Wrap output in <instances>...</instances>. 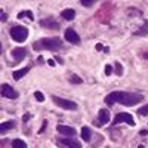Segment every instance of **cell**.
Listing matches in <instances>:
<instances>
[{
	"label": "cell",
	"mask_w": 148,
	"mask_h": 148,
	"mask_svg": "<svg viewBox=\"0 0 148 148\" xmlns=\"http://www.w3.org/2000/svg\"><path fill=\"white\" fill-rule=\"evenodd\" d=\"M144 99V96L141 93H133V92H123V90H116L111 92L105 96L104 102L107 105H114V104H121L126 107L136 105Z\"/></svg>",
	"instance_id": "cell-1"
},
{
	"label": "cell",
	"mask_w": 148,
	"mask_h": 148,
	"mask_svg": "<svg viewBox=\"0 0 148 148\" xmlns=\"http://www.w3.org/2000/svg\"><path fill=\"white\" fill-rule=\"evenodd\" d=\"M64 46H62V40L59 37H49V39H40L33 43V49L34 51H61Z\"/></svg>",
	"instance_id": "cell-2"
},
{
	"label": "cell",
	"mask_w": 148,
	"mask_h": 148,
	"mask_svg": "<svg viewBox=\"0 0 148 148\" xmlns=\"http://www.w3.org/2000/svg\"><path fill=\"white\" fill-rule=\"evenodd\" d=\"M9 33H10V37H12V40H15V42H18V43H22V42H25V40H27V37H28V28L22 27V25H16V27H12Z\"/></svg>",
	"instance_id": "cell-3"
},
{
	"label": "cell",
	"mask_w": 148,
	"mask_h": 148,
	"mask_svg": "<svg viewBox=\"0 0 148 148\" xmlns=\"http://www.w3.org/2000/svg\"><path fill=\"white\" fill-rule=\"evenodd\" d=\"M52 101L59 107V108H64V110H70V111H74V110H77V104L74 102V101H68V99H64V98H59V96H52Z\"/></svg>",
	"instance_id": "cell-4"
},
{
	"label": "cell",
	"mask_w": 148,
	"mask_h": 148,
	"mask_svg": "<svg viewBox=\"0 0 148 148\" xmlns=\"http://www.w3.org/2000/svg\"><path fill=\"white\" fill-rule=\"evenodd\" d=\"M119 123H127L130 126H135V120L133 116L129 113H117V116L113 119V126L119 125Z\"/></svg>",
	"instance_id": "cell-5"
},
{
	"label": "cell",
	"mask_w": 148,
	"mask_h": 148,
	"mask_svg": "<svg viewBox=\"0 0 148 148\" xmlns=\"http://www.w3.org/2000/svg\"><path fill=\"white\" fill-rule=\"evenodd\" d=\"M0 92H2V96L5 98H9V99H15V98H18V93L15 89H12V86L3 83L2 88H0Z\"/></svg>",
	"instance_id": "cell-6"
},
{
	"label": "cell",
	"mask_w": 148,
	"mask_h": 148,
	"mask_svg": "<svg viewBox=\"0 0 148 148\" xmlns=\"http://www.w3.org/2000/svg\"><path fill=\"white\" fill-rule=\"evenodd\" d=\"M64 37H65V40H67L68 43H71V45H79V43H80V36L74 31L73 28H67Z\"/></svg>",
	"instance_id": "cell-7"
},
{
	"label": "cell",
	"mask_w": 148,
	"mask_h": 148,
	"mask_svg": "<svg viewBox=\"0 0 148 148\" xmlns=\"http://www.w3.org/2000/svg\"><path fill=\"white\" fill-rule=\"evenodd\" d=\"M110 121V111L107 108H102L99 110V113H98V119H96V125L98 126H104Z\"/></svg>",
	"instance_id": "cell-8"
},
{
	"label": "cell",
	"mask_w": 148,
	"mask_h": 148,
	"mask_svg": "<svg viewBox=\"0 0 148 148\" xmlns=\"http://www.w3.org/2000/svg\"><path fill=\"white\" fill-rule=\"evenodd\" d=\"M40 25L45 27V28H49V30H59V22H56L53 18H45V19H40Z\"/></svg>",
	"instance_id": "cell-9"
},
{
	"label": "cell",
	"mask_w": 148,
	"mask_h": 148,
	"mask_svg": "<svg viewBox=\"0 0 148 148\" xmlns=\"http://www.w3.org/2000/svg\"><path fill=\"white\" fill-rule=\"evenodd\" d=\"M56 130H58L59 133H62V135H67V136H74V135L77 133L74 127L65 126V125H58V126H56Z\"/></svg>",
	"instance_id": "cell-10"
},
{
	"label": "cell",
	"mask_w": 148,
	"mask_h": 148,
	"mask_svg": "<svg viewBox=\"0 0 148 148\" xmlns=\"http://www.w3.org/2000/svg\"><path fill=\"white\" fill-rule=\"evenodd\" d=\"M12 56L15 58V61H22L27 56V49L25 47H15L12 51Z\"/></svg>",
	"instance_id": "cell-11"
},
{
	"label": "cell",
	"mask_w": 148,
	"mask_h": 148,
	"mask_svg": "<svg viewBox=\"0 0 148 148\" xmlns=\"http://www.w3.org/2000/svg\"><path fill=\"white\" fill-rule=\"evenodd\" d=\"M58 141H59V144H62V145H65V147H70V148H82L80 142H79V141H76V139L61 138V139H58Z\"/></svg>",
	"instance_id": "cell-12"
},
{
	"label": "cell",
	"mask_w": 148,
	"mask_h": 148,
	"mask_svg": "<svg viewBox=\"0 0 148 148\" xmlns=\"http://www.w3.org/2000/svg\"><path fill=\"white\" fill-rule=\"evenodd\" d=\"M15 125H16V123H15L14 120H12V121H5V123H2V125H0V133L5 135L8 130L14 129V127H15Z\"/></svg>",
	"instance_id": "cell-13"
},
{
	"label": "cell",
	"mask_w": 148,
	"mask_h": 148,
	"mask_svg": "<svg viewBox=\"0 0 148 148\" xmlns=\"http://www.w3.org/2000/svg\"><path fill=\"white\" fill-rule=\"evenodd\" d=\"M82 138H83V141H86V142H90L92 130H90L89 126H83V129H82Z\"/></svg>",
	"instance_id": "cell-14"
},
{
	"label": "cell",
	"mask_w": 148,
	"mask_h": 148,
	"mask_svg": "<svg viewBox=\"0 0 148 148\" xmlns=\"http://www.w3.org/2000/svg\"><path fill=\"white\" fill-rule=\"evenodd\" d=\"M61 16H62L64 19H67V21H71V19H74V16H76V10L74 9H64Z\"/></svg>",
	"instance_id": "cell-15"
},
{
	"label": "cell",
	"mask_w": 148,
	"mask_h": 148,
	"mask_svg": "<svg viewBox=\"0 0 148 148\" xmlns=\"http://www.w3.org/2000/svg\"><path fill=\"white\" fill-rule=\"evenodd\" d=\"M28 71H30V67H24V68H21V70L14 71V79H15V80H21Z\"/></svg>",
	"instance_id": "cell-16"
},
{
	"label": "cell",
	"mask_w": 148,
	"mask_h": 148,
	"mask_svg": "<svg viewBox=\"0 0 148 148\" xmlns=\"http://www.w3.org/2000/svg\"><path fill=\"white\" fill-rule=\"evenodd\" d=\"M12 148H27V144L22 139H14L12 141Z\"/></svg>",
	"instance_id": "cell-17"
},
{
	"label": "cell",
	"mask_w": 148,
	"mask_h": 148,
	"mask_svg": "<svg viewBox=\"0 0 148 148\" xmlns=\"http://www.w3.org/2000/svg\"><path fill=\"white\" fill-rule=\"evenodd\" d=\"M70 83H73V84H80V83H83V80L77 76V74H71V76H70Z\"/></svg>",
	"instance_id": "cell-18"
},
{
	"label": "cell",
	"mask_w": 148,
	"mask_h": 148,
	"mask_svg": "<svg viewBox=\"0 0 148 148\" xmlns=\"http://www.w3.org/2000/svg\"><path fill=\"white\" fill-rule=\"evenodd\" d=\"M24 16H28L31 21L34 19V16H33V12L31 10H24V12H19V14H18V18L21 19V18H24Z\"/></svg>",
	"instance_id": "cell-19"
},
{
	"label": "cell",
	"mask_w": 148,
	"mask_h": 148,
	"mask_svg": "<svg viewBox=\"0 0 148 148\" xmlns=\"http://www.w3.org/2000/svg\"><path fill=\"white\" fill-rule=\"evenodd\" d=\"M138 114L139 116H148V104L142 105L141 108H138Z\"/></svg>",
	"instance_id": "cell-20"
},
{
	"label": "cell",
	"mask_w": 148,
	"mask_h": 148,
	"mask_svg": "<svg viewBox=\"0 0 148 148\" xmlns=\"http://www.w3.org/2000/svg\"><path fill=\"white\" fill-rule=\"evenodd\" d=\"M147 27H148V22L145 21L144 22V28H141L139 31H136L135 34H136V36H147Z\"/></svg>",
	"instance_id": "cell-21"
},
{
	"label": "cell",
	"mask_w": 148,
	"mask_h": 148,
	"mask_svg": "<svg viewBox=\"0 0 148 148\" xmlns=\"http://www.w3.org/2000/svg\"><path fill=\"white\" fill-rule=\"evenodd\" d=\"M114 67H116L114 73L117 74V76H121V74H123V67H121V64H120V62H116V64H114Z\"/></svg>",
	"instance_id": "cell-22"
},
{
	"label": "cell",
	"mask_w": 148,
	"mask_h": 148,
	"mask_svg": "<svg viewBox=\"0 0 148 148\" xmlns=\"http://www.w3.org/2000/svg\"><path fill=\"white\" fill-rule=\"evenodd\" d=\"M34 96H36V99L39 101V102H43V101H45V96H43V93H42V92H39V90L34 92Z\"/></svg>",
	"instance_id": "cell-23"
},
{
	"label": "cell",
	"mask_w": 148,
	"mask_h": 148,
	"mask_svg": "<svg viewBox=\"0 0 148 148\" xmlns=\"http://www.w3.org/2000/svg\"><path fill=\"white\" fill-rule=\"evenodd\" d=\"M104 71H105V74H107V76H110V74L113 73V67H111V65H105Z\"/></svg>",
	"instance_id": "cell-24"
},
{
	"label": "cell",
	"mask_w": 148,
	"mask_h": 148,
	"mask_svg": "<svg viewBox=\"0 0 148 148\" xmlns=\"http://www.w3.org/2000/svg\"><path fill=\"white\" fill-rule=\"evenodd\" d=\"M30 119H31V114H30V113H25V114L22 116V121H24V123H27Z\"/></svg>",
	"instance_id": "cell-25"
},
{
	"label": "cell",
	"mask_w": 148,
	"mask_h": 148,
	"mask_svg": "<svg viewBox=\"0 0 148 148\" xmlns=\"http://www.w3.org/2000/svg\"><path fill=\"white\" fill-rule=\"evenodd\" d=\"M96 49H98V51H104V52H108V47H104L101 43H98V45H96Z\"/></svg>",
	"instance_id": "cell-26"
},
{
	"label": "cell",
	"mask_w": 148,
	"mask_h": 148,
	"mask_svg": "<svg viewBox=\"0 0 148 148\" xmlns=\"http://www.w3.org/2000/svg\"><path fill=\"white\" fill-rule=\"evenodd\" d=\"M83 6H92L93 5V2H90V0H82V2H80Z\"/></svg>",
	"instance_id": "cell-27"
},
{
	"label": "cell",
	"mask_w": 148,
	"mask_h": 148,
	"mask_svg": "<svg viewBox=\"0 0 148 148\" xmlns=\"http://www.w3.org/2000/svg\"><path fill=\"white\" fill-rule=\"evenodd\" d=\"M46 125H47V121L45 120V121H43V125H42V127H40V130H39V133H43V132H45V129H46Z\"/></svg>",
	"instance_id": "cell-28"
},
{
	"label": "cell",
	"mask_w": 148,
	"mask_h": 148,
	"mask_svg": "<svg viewBox=\"0 0 148 148\" xmlns=\"http://www.w3.org/2000/svg\"><path fill=\"white\" fill-rule=\"evenodd\" d=\"M0 14H2V21H3V22H5V21H6V19H8V15H6V14H5V10H0Z\"/></svg>",
	"instance_id": "cell-29"
},
{
	"label": "cell",
	"mask_w": 148,
	"mask_h": 148,
	"mask_svg": "<svg viewBox=\"0 0 148 148\" xmlns=\"http://www.w3.org/2000/svg\"><path fill=\"white\" fill-rule=\"evenodd\" d=\"M47 64H49V65H51V67H52V65H55V62H53V61H52V59H49V61H47Z\"/></svg>",
	"instance_id": "cell-30"
},
{
	"label": "cell",
	"mask_w": 148,
	"mask_h": 148,
	"mask_svg": "<svg viewBox=\"0 0 148 148\" xmlns=\"http://www.w3.org/2000/svg\"><path fill=\"white\" fill-rule=\"evenodd\" d=\"M139 133H141V135H144V136H145V135H147V133H148V132H147V130H141V132H139Z\"/></svg>",
	"instance_id": "cell-31"
},
{
	"label": "cell",
	"mask_w": 148,
	"mask_h": 148,
	"mask_svg": "<svg viewBox=\"0 0 148 148\" xmlns=\"http://www.w3.org/2000/svg\"><path fill=\"white\" fill-rule=\"evenodd\" d=\"M138 148H144V145H139V147H138Z\"/></svg>",
	"instance_id": "cell-32"
}]
</instances>
